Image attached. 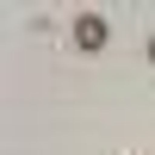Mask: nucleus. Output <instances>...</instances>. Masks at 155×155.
<instances>
[{
	"instance_id": "obj_1",
	"label": "nucleus",
	"mask_w": 155,
	"mask_h": 155,
	"mask_svg": "<svg viewBox=\"0 0 155 155\" xmlns=\"http://www.w3.org/2000/svg\"><path fill=\"white\" fill-rule=\"evenodd\" d=\"M74 50H106V19L99 12H81L74 19Z\"/></svg>"
},
{
	"instance_id": "obj_2",
	"label": "nucleus",
	"mask_w": 155,
	"mask_h": 155,
	"mask_svg": "<svg viewBox=\"0 0 155 155\" xmlns=\"http://www.w3.org/2000/svg\"><path fill=\"white\" fill-rule=\"evenodd\" d=\"M149 62H155V37H149Z\"/></svg>"
}]
</instances>
